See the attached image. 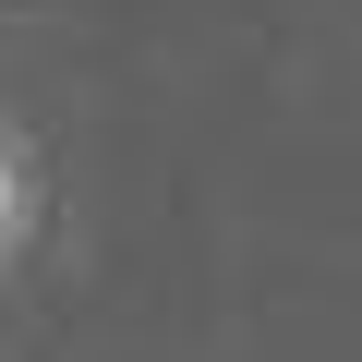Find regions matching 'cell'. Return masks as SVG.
Listing matches in <instances>:
<instances>
[{
  "instance_id": "cell-1",
  "label": "cell",
  "mask_w": 362,
  "mask_h": 362,
  "mask_svg": "<svg viewBox=\"0 0 362 362\" xmlns=\"http://www.w3.org/2000/svg\"><path fill=\"white\" fill-rule=\"evenodd\" d=\"M37 218H49V194H37V157H25V133H13V121H0V266H25Z\"/></svg>"
}]
</instances>
